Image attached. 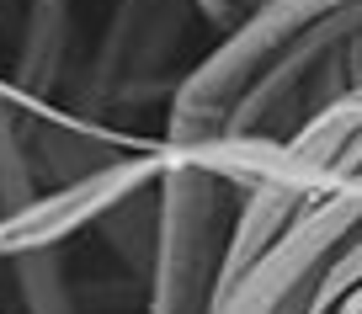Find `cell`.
<instances>
[{"label": "cell", "instance_id": "obj_6", "mask_svg": "<svg viewBox=\"0 0 362 314\" xmlns=\"http://www.w3.org/2000/svg\"><path fill=\"white\" fill-rule=\"evenodd\" d=\"M6 267H11V293H16V303H22V314H86L64 250L16 256V261H6Z\"/></svg>", "mask_w": 362, "mask_h": 314}, {"label": "cell", "instance_id": "obj_7", "mask_svg": "<svg viewBox=\"0 0 362 314\" xmlns=\"http://www.w3.org/2000/svg\"><path fill=\"white\" fill-rule=\"evenodd\" d=\"M341 314H362V288H357V293H351V298H346V303H341Z\"/></svg>", "mask_w": 362, "mask_h": 314}, {"label": "cell", "instance_id": "obj_1", "mask_svg": "<svg viewBox=\"0 0 362 314\" xmlns=\"http://www.w3.org/2000/svg\"><path fill=\"white\" fill-rule=\"evenodd\" d=\"M155 181V245L144 267V314H208L224 272L240 187H229L203 160L165 149Z\"/></svg>", "mask_w": 362, "mask_h": 314}, {"label": "cell", "instance_id": "obj_3", "mask_svg": "<svg viewBox=\"0 0 362 314\" xmlns=\"http://www.w3.org/2000/svg\"><path fill=\"white\" fill-rule=\"evenodd\" d=\"M160 139L144 149H128V155L107 160L102 170L75 181H59V187L37 192L33 202L0 214V261H16V256H37V250H64L80 229H96L112 208H123L128 197L149 192L160 181Z\"/></svg>", "mask_w": 362, "mask_h": 314}, {"label": "cell", "instance_id": "obj_4", "mask_svg": "<svg viewBox=\"0 0 362 314\" xmlns=\"http://www.w3.org/2000/svg\"><path fill=\"white\" fill-rule=\"evenodd\" d=\"M192 16H197L192 0H112L102 37H96V54L86 64V107L155 91L160 69L187 43ZM165 101H170V91H165Z\"/></svg>", "mask_w": 362, "mask_h": 314}, {"label": "cell", "instance_id": "obj_2", "mask_svg": "<svg viewBox=\"0 0 362 314\" xmlns=\"http://www.w3.org/2000/svg\"><path fill=\"white\" fill-rule=\"evenodd\" d=\"M362 11V0H261L240 27L218 33V43L208 48L197 64H187V75L176 80L165 101V128L160 144L165 149H192L224 134L235 101L267 75V64L293 43L298 33H309L325 16Z\"/></svg>", "mask_w": 362, "mask_h": 314}, {"label": "cell", "instance_id": "obj_5", "mask_svg": "<svg viewBox=\"0 0 362 314\" xmlns=\"http://www.w3.org/2000/svg\"><path fill=\"white\" fill-rule=\"evenodd\" d=\"M75 6L80 0H22L16 16V59H11V96L43 112L48 96L64 86L75 64Z\"/></svg>", "mask_w": 362, "mask_h": 314}]
</instances>
